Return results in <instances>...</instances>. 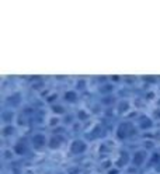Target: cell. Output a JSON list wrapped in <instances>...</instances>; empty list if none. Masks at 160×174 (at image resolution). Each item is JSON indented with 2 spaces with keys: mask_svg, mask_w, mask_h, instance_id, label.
I'll return each instance as SVG.
<instances>
[{
  "mask_svg": "<svg viewBox=\"0 0 160 174\" xmlns=\"http://www.w3.org/2000/svg\"><path fill=\"white\" fill-rule=\"evenodd\" d=\"M69 150L72 154H82L87 150V143L83 139H74V141L70 142Z\"/></svg>",
  "mask_w": 160,
  "mask_h": 174,
  "instance_id": "obj_1",
  "label": "cell"
},
{
  "mask_svg": "<svg viewBox=\"0 0 160 174\" xmlns=\"http://www.w3.org/2000/svg\"><path fill=\"white\" fill-rule=\"evenodd\" d=\"M146 160H147V153L145 150H136L132 154V157H131V163L133 166H136V167L143 166Z\"/></svg>",
  "mask_w": 160,
  "mask_h": 174,
  "instance_id": "obj_2",
  "label": "cell"
},
{
  "mask_svg": "<svg viewBox=\"0 0 160 174\" xmlns=\"http://www.w3.org/2000/svg\"><path fill=\"white\" fill-rule=\"evenodd\" d=\"M132 129V124L129 122H124V124H120L117 128V138L118 139H127L131 135V131Z\"/></svg>",
  "mask_w": 160,
  "mask_h": 174,
  "instance_id": "obj_3",
  "label": "cell"
},
{
  "mask_svg": "<svg viewBox=\"0 0 160 174\" xmlns=\"http://www.w3.org/2000/svg\"><path fill=\"white\" fill-rule=\"evenodd\" d=\"M62 143H63V138L60 135H53L52 138L49 139V142H48V146L52 150H56V149H60Z\"/></svg>",
  "mask_w": 160,
  "mask_h": 174,
  "instance_id": "obj_4",
  "label": "cell"
},
{
  "mask_svg": "<svg viewBox=\"0 0 160 174\" xmlns=\"http://www.w3.org/2000/svg\"><path fill=\"white\" fill-rule=\"evenodd\" d=\"M31 142H32L35 148H42V146L47 145V136L44 133H35L32 136V139H31Z\"/></svg>",
  "mask_w": 160,
  "mask_h": 174,
  "instance_id": "obj_5",
  "label": "cell"
},
{
  "mask_svg": "<svg viewBox=\"0 0 160 174\" xmlns=\"http://www.w3.org/2000/svg\"><path fill=\"white\" fill-rule=\"evenodd\" d=\"M65 100H66L67 102H76L77 93L74 91V90H67V91L65 93Z\"/></svg>",
  "mask_w": 160,
  "mask_h": 174,
  "instance_id": "obj_6",
  "label": "cell"
},
{
  "mask_svg": "<svg viewBox=\"0 0 160 174\" xmlns=\"http://www.w3.org/2000/svg\"><path fill=\"white\" fill-rule=\"evenodd\" d=\"M131 108V102L129 101H121L120 104H118V112L120 114H125V112H128Z\"/></svg>",
  "mask_w": 160,
  "mask_h": 174,
  "instance_id": "obj_7",
  "label": "cell"
},
{
  "mask_svg": "<svg viewBox=\"0 0 160 174\" xmlns=\"http://www.w3.org/2000/svg\"><path fill=\"white\" fill-rule=\"evenodd\" d=\"M13 132H14V126L11 124L4 125L3 128H2V135H3L4 138H6V136H10V135H13Z\"/></svg>",
  "mask_w": 160,
  "mask_h": 174,
  "instance_id": "obj_8",
  "label": "cell"
},
{
  "mask_svg": "<svg viewBox=\"0 0 160 174\" xmlns=\"http://www.w3.org/2000/svg\"><path fill=\"white\" fill-rule=\"evenodd\" d=\"M14 152H16L17 154H24L27 152V146L24 143H17L16 146H14Z\"/></svg>",
  "mask_w": 160,
  "mask_h": 174,
  "instance_id": "obj_9",
  "label": "cell"
},
{
  "mask_svg": "<svg viewBox=\"0 0 160 174\" xmlns=\"http://www.w3.org/2000/svg\"><path fill=\"white\" fill-rule=\"evenodd\" d=\"M139 125H140V128L146 129V128H152V126H153V122H152L150 118H142V121H140Z\"/></svg>",
  "mask_w": 160,
  "mask_h": 174,
  "instance_id": "obj_10",
  "label": "cell"
},
{
  "mask_svg": "<svg viewBox=\"0 0 160 174\" xmlns=\"http://www.w3.org/2000/svg\"><path fill=\"white\" fill-rule=\"evenodd\" d=\"M89 117H90V114H89L86 110H79V111H77V118H79L80 121H86Z\"/></svg>",
  "mask_w": 160,
  "mask_h": 174,
  "instance_id": "obj_11",
  "label": "cell"
},
{
  "mask_svg": "<svg viewBox=\"0 0 160 174\" xmlns=\"http://www.w3.org/2000/svg\"><path fill=\"white\" fill-rule=\"evenodd\" d=\"M52 110H53V114L55 115H62L65 112V108L62 107V105H53Z\"/></svg>",
  "mask_w": 160,
  "mask_h": 174,
  "instance_id": "obj_12",
  "label": "cell"
},
{
  "mask_svg": "<svg viewBox=\"0 0 160 174\" xmlns=\"http://www.w3.org/2000/svg\"><path fill=\"white\" fill-rule=\"evenodd\" d=\"M114 90V87L111 84H104L103 87H100V91L101 93H111Z\"/></svg>",
  "mask_w": 160,
  "mask_h": 174,
  "instance_id": "obj_13",
  "label": "cell"
},
{
  "mask_svg": "<svg viewBox=\"0 0 160 174\" xmlns=\"http://www.w3.org/2000/svg\"><path fill=\"white\" fill-rule=\"evenodd\" d=\"M60 119L58 118V117H52V118H49V122H48V125L49 126H56V125H59Z\"/></svg>",
  "mask_w": 160,
  "mask_h": 174,
  "instance_id": "obj_14",
  "label": "cell"
},
{
  "mask_svg": "<svg viewBox=\"0 0 160 174\" xmlns=\"http://www.w3.org/2000/svg\"><path fill=\"white\" fill-rule=\"evenodd\" d=\"M145 80H147V82H152V83H153V82H156V77H154V76H147V77H145Z\"/></svg>",
  "mask_w": 160,
  "mask_h": 174,
  "instance_id": "obj_15",
  "label": "cell"
},
{
  "mask_svg": "<svg viewBox=\"0 0 160 174\" xmlns=\"http://www.w3.org/2000/svg\"><path fill=\"white\" fill-rule=\"evenodd\" d=\"M153 115H154V118L160 119V110H156V111L153 112Z\"/></svg>",
  "mask_w": 160,
  "mask_h": 174,
  "instance_id": "obj_16",
  "label": "cell"
},
{
  "mask_svg": "<svg viewBox=\"0 0 160 174\" xmlns=\"http://www.w3.org/2000/svg\"><path fill=\"white\" fill-rule=\"evenodd\" d=\"M77 87H84V82H83V80L77 82Z\"/></svg>",
  "mask_w": 160,
  "mask_h": 174,
  "instance_id": "obj_17",
  "label": "cell"
},
{
  "mask_svg": "<svg viewBox=\"0 0 160 174\" xmlns=\"http://www.w3.org/2000/svg\"><path fill=\"white\" fill-rule=\"evenodd\" d=\"M111 80H114V82H117V80H120V76H112V77H111Z\"/></svg>",
  "mask_w": 160,
  "mask_h": 174,
  "instance_id": "obj_18",
  "label": "cell"
},
{
  "mask_svg": "<svg viewBox=\"0 0 160 174\" xmlns=\"http://www.w3.org/2000/svg\"><path fill=\"white\" fill-rule=\"evenodd\" d=\"M159 102H160V101H159Z\"/></svg>",
  "mask_w": 160,
  "mask_h": 174,
  "instance_id": "obj_19",
  "label": "cell"
}]
</instances>
